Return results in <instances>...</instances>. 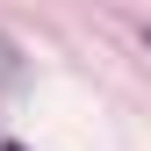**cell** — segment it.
Segmentation results:
<instances>
[{"instance_id":"obj_1","label":"cell","mask_w":151,"mask_h":151,"mask_svg":"<svg viewBox=\"0 0 151 151\" xmlns=\"http://www.w3.org/2000/svg\"><path fill=\"white\" fill-rule=\"evenodd\" d=\"M0 151H29V144H14V137H7V144H0Z\"/></svg>"},{"instance_id":"obj_2","label":"cell","mask_w":151,"mask_h":151,"mask_svg":"<svg viewBox=\"0 0 151 151\" xmlns=\"http://www.w3.org/2000/svg\"><path fill=\"white\" fill-rule=\"evenodd\" d=\"M144 43H151V22H144Z\"/></svg>"}]
</instances>
